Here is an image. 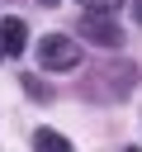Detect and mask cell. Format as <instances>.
<instances>
[{
    "label": "cell",
    "mask_w": 142,
    "mask_h": 152,
    "mask_svg": "<svg viewBox=\"0 0 142 152\" xmlns=\"http://www.w3.org/2000/svg\"><path fill=\"white\" fill-rule=\"evenodd\" d=\"M0 43H5V52H9V57H19V52L28 48V24L9 14V19L0 24Z\"/></svg>",
    "instance_id": "3957f363"
},
{
    "label": "cell",
    "mask_w": 142,
    "mask_h": 152,
    "mask_svg": "<svg viewBox=\"0 0 142 152\" xmlns=\"http://www.w3.org/2000/svg\"><path fill=\"white\" fill-rule=\"evenodd\" d=\"M38 62H43V71H71L80 62V43L71 33H47L38 43Z\"/></svg>",
    "instance_id": "6da1fadb"
},
{
    "label": "cell",
    "mask_w": 142,
    "mask_h": 152,
    "mask_svg": "<svg viewBox=\"0 0 142 152\" xmlns=\"http://www.w3.org/2000/svg\"><path fill=\"white\" fill-rule=\"evenodd\" d=\"M133 19H137V24H142V0H133Z\"/></svg>",
    "instance_id": "52a82bcc"
},
{
    "label": "cell",
    "mask_w": 142,
    "mask_h": 152,
    "mask_svg": "<svg viewBox=\"0 0 142 152\" xmlns=\"http://www.w3.org/2000/svg\"><path fill=\"white\" fill-rule=\"evenodd\" d=\"M38 5H57V0H38Z\"/></svg>",
    "instance_id": "ba28073f"
},
{
    "label": "cell",
    "mask_w": 142,
    "mask_h": 152,
    "mask_svg": "<svg viewBox=\"0 0 142 152\" xmlns=\"http://www.w3.org/2000/svg\"><path fill=\"white\" fill-rule=\"evenodd\" d=\"M0 57H5V43H0Z\"/></svg>",
    "instance_id": "30bf717a"
},
{
    "label": "cell",
    "mask_w": 142,
    "mask_h": 152,
    "mask_svg": "<svg viewBox=\"0 0 142 152\" xmlns=\"http://www.w3.org/2000/svg\"><path fill=\"white\" fill-rule=\"evenodd\" d=\"M80 38H85V43H95V48H118V43H123V28L114 24V14L80 10Z\"/></svg>",
    "instance_id": "7a4b0ae2"
},
{
    "label": "cell",
    "mask_w": 142,
    "mask_h": 152,
    "mask_svg": "<svg viewBox=\"0 0 142 152\" xmlns=\"http://www.w3.org/2000/svg\"><path fill=\"white\" fill-rule=\"evenodd\" d=\"M24 90H28L33 100H52V90H47V86H43L38 76H24Z\"/></svg>",
    "instance_id": "8992f818"
},
{
    "label": "cell",
    "mask_w": 142,
    "mask_h": 152,
    "mask_svg": "<svg viewBox=\"0 0 142 152\" xmlns=\"http://www.w3.org/2000/svg\"><path fill=\"white\" fill-rule=\"evenodd\" d=\"M80 10H95V14H114V10H123V0H80Z\"/></svg>",
    "instance_id": "5b68a950"
},
{
    "label": "cell",
    "mask_w": 142,
    "mask_h": 152,
    "mask_svg": "<svg viewBox=\"0 0 142 152\" xmlns=\"http://www.w3.org/2000/svg\"><path fill=\"white\" fill-rule=\"evenodd\" d=\"M33 147H38V152H71V142H66L57 128H38V133H33Z\"/></svg>",
    "instance_id": "277c9868"
},
{
    "label": "cell",
    "mask_w": 142,
    "mask_h": 152,
    "mask_svg": "<svg viewBox=\"0 0 142 152\" xmlns=\"http://www.w3.org/2000/svg\"><path fill=\"white\" fill-rule=\"evenodd\" d=\"M123 152H142V147H123Z\"/></svg>",
    "instance_id": "9c48e42d"
}]
</instances>
